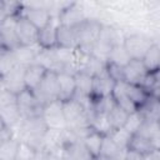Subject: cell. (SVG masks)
I'll return each instance as SVG.
<instances>
[{
    "label": "cell",
    "instance_id": "obj_42",
    "mask_svg": "<svg viewBox=\"0 0 160 160\" xmlns=\"http://www.w3.org/2000/svg\"><path fill=\"white\" fill-rule=\"evenodd\" d=\"M159 125H160V121H159Z\"/></svg>",
    "mask_w": 160,
    "mask_h": 160
},
{
    "label": "cell",
    "instance_id": "obj_29",
    "mask_svg": "<svg viewBox=\"0 0 160 160\" xmlns=\"http://www.w3.org/2000/svg\"><path fill=\"white\" fill-rule=\"evenodd\" d=\"M128 149H131V150H135V151H139V152L146 155V154L151 152L152 150H155V146L150 139H148L140 134H134L130 139Z\"/></svg>",
    "mask_w": 160,
    "mask_h": 160
},
{
    "label": "cell",
    "instance_id": "obj_5",
    "mask_svg": "<svg viewBox=\"0 0 160 160\" xmlns=\"http://www.w3.org/2000/svg\"><path fill=\"white\" fill-rule=\"evenodd\" d=\"M18 108L22 119L41 116L44 111V105L38 100L34 91L29 89H25L18 95Z\"/></svg>",
    "mask_w": 160,
    "mask_h": 160
},
{
    "label": "cell",
    "instance_id": "obj_22",
    "mask_svg": "<svg viewBox=\"0 0 160 160\" xmlns=\"http://www.w3.org/2000/svg\"><path fill=\"white\" fill-rule=\"evenodd\" d=\"M46 71L48 70L44 66H41L36 62L28 66L25 70V86H26V89L34 91L40 85V82L42 81Z\"/></svg>",
    "mask_w": 160,
    "mask_h": 160
},
{
    "label": "cell",
    "instance_id": "obj_1",
    "mask_svg": "<svg viewBox=\"0 0 160 160\" xmlns=\"http://www.w3.org/2000/svg\"><path fill=\"white\" fill-rule=\"evenodd\" d=\"M48 126L42 119V116L24 119L21 124L15 129V136L21 141L29 144L39 152L42 151V141L44 136L48 131Z\"/></svg>",
    "mask_w": 160,
    "mask_h": 160
},
{
    "label": "cell",
    "instance_id": "obj_11",
    "mask_svg": "<svg viewBox=\"0 0 160 160\" xmlns=\"http://www.w3.org/2000/svg\"><path fill=\"white\" fill-rule=\"evenodd\" d=\"M25 70H26L25 66L18 65L8 75H5L4 78H0L1 88L14 92L15 95H19L21 91H24L26 89V86H25Z\"/></svg>",
    "mask_w": 160,
    "mask_h": 160
},
{
    "label": "cell",
    "instance_id": "obj_33",
    "mask_svg": "<svg viewBox=\"0 0 160 160\" xmlns=\"http://www.w3.org/2000/svg\"><path fill=\"white\" fill-rule=\"evenodd\" d=\"M114 142H116L120 148H124V149H128L129 148V142H130V139H131V134L129 131H126L124 128L121 129H116V130H111L110 134L108 135Z\"/></svg>",
    "mask_w": 160,
    "mask_h": 160
},
{
    "label": "cell",
    "instance_id": "obj_21",
    "mask_svg": "<svg viewBox=\"0 0 160 160\" xmlns=\"http://www.w3.org/2000/svg\"><path fill=\"white\" fill-rule=\"evenodd\" d=\"M22 120L24 119H22V116L20 114V110L18 108V102L11 104V105L0 106V121L6 124L8 126L12 128L14 131L21 124Z\"/></svg>",
    "mask_w": 160,
    "mask_h": 160
},
{
    "label": "cell",
    "instance_id": "obj_2",
    "mask_svg": "<svg viewBox=\"0 0 160 160\" xmlns=\"http://www.w3.org/2000/svg\"><path fill=\"white\" fill-rule=\"evenodd\" d=\"M102 26L104 25L100 21L94 19H86L84 22L76 26L78 40H79L78 50L80 52H82L84 55H91L92 49L100 38Z\"/></svg>",
    "mask_w": 160,
    "mask_h": 160
},
{
    "label": "cell",
    "instance_id": "obj_31",
    "mask_svg": "<svg viewBox=\"0 0 160 160\" xmlns=\"http://www.w3.org/2000/svg\"><path fill=\"white\" fill-rule=\"evenodd\" d=\"M130 60L131 59H130L129 54L126 52V50H125L122 44H116L112 48V50H111V52H110V55L108 58V61L115 62V64H118L120 66H124V68L130 62Z\"/></svg>",
    "mask_w": 160,
    "mask_h": 160
},
{
    "label": "cell",
    "instance_id": "obj_43",
    "mask_svg": "<svg viewBox=\"0 0 160 160\" xmlns=\"http://www.w3.org/2000/svg\"><path fill=\"white\" fill-rule=\"evenodd\" d=\"M16 160H19V159H16Z\"/></svg>",
    "mask_w": 160,
    "mask_h": 160
},
{
    "label": "cell",
    "instance_id": "obj_38",
    "mask_svg": "<svg viewBox=\"0 0 160 160\" xmlns=\"http://www.w3.org/2000/svg\"><path fill=\"white\" fill-rule=\"evenodd\" d=\"M125 160H145V155L139 152V151L128 149L126 150V155H125Z\"/></svg>",
    "mask_w": 160,
    "mask_h": 160
},
{
    "label": "cell",
    "instance_id": "obj_4",
    "mask_svg": "<svg viewBox=\"0 0 160 160\" xmlns=\"http://www.w3.org/2000/svg\"><path fill=\"white\" fill-rule=\"evenodd\" d=\"M38 100L45 106L49 102L59 100V84H58V72L46 71L40 85L34 90Z\"/></svg>",
    "mask_w": 160,
    "mask_h": 160
},
{
    "label": "cell",
    "instance_id": "obj_19",
    "mask_svg": "<svg viewBox=\"0 0 160 160\" xmlns=\"http://www.w3.org/2000/svg\"><path fill=\"white\" fill-rule=\"evenodd\" d=\"M40 50H41L40 46L36 44V45H32V46H20L16 50H14L12 54L15 56V60H16L18 65L28 68V66L35 64L38 54L40 52Z\"/></svg>",
    "mask_w": 160,
    "mask_h": 160
},
{
    "label": "cell",
    "instance_id": "obj_3",
    "mask_svg": "<svg viewBox=\"0 0 160 160\" xmlns=\"http://www.w3.org/2000/svg\"><path fill=\"white\" fill-rule=\"evenodd\" d=\"M48 5V2H22V10L19 16H24L40 30L52 20Z\"/></svg>",
    "mask_w": 160,
    "mask_h": 160
},
{
    "label": "cell",
    "instance_id": "obj_41",
    "mask_svg": "<svg viewBox=\"0 0 160 160\" xmlns=\"http://www.w3.org/2000/svg\"><path fill=\"white\" fill-rule=\"evenodd\" d=\"M99 160H106V159H102V158H99Z\"/></svg>",
    "mask_w": 160,
    "mask_h": 160
},
{
    "label": "cell",
    "instance_id": "obj_13",
    "mask_svg": "<svg viewBox=\"0 0 160 160\" xmlns=\"http://www.w3.org/2000/svg\"><path fill=\"white\" fill-rule=\"evenodd\" d=\"M115 86V81L110 79L106 71L94 76L92 80V91L90 99H101L106 96H111L112 90Z\"/></svg>",
    "mask_w": 160,
    "mask_h": 160
},
{
    "label": "cell",
    "instance_id": "obj_10",
    "mask_svg": "<svg viewBox=\"0 0 160 160\" xmlns=\"http://www.w3.org/2000/svg\"><path fill=\"white\" fill-rule=\"evenodd\" d=\"M16 18H8L0 22V42L2 51H14L21 46L15 32Z\"/></svg>",
    "mask_w": 160,
    "mask_h": 160
},
{
    "label": "cell",
    "instance_id": "obj_34",
    "mask_svg": "<svg viewBox=\"0 0 160 160\" xmlns=\"http://www.w3.org/2000/svg\"><path fill=\"white\" fill-rule=\"evenodd\" d=\"M142 122H144V118H142V115L140 114V111L136 110V111L129 114L124 129H125L126 131H129L131 135H134V134L138 132V130L140 129V126L142 125Z\"/></svg>",
    "mask_w": 160,
    "mask_h": 160
},
{
    "label": "cell",
    "instance_id": "obj_23",
    "mask_svg": "<svg viewBox=\"0 0 160 160\" xmlns=\"http://www.w3.org/2000/svg\"><path fill=\"white\" fill-rule=\"evenodd\" d=\"M142 64L149 74H160V45L154 42L142 59Z\"/></svg>",
    "mask_w": 160,
    "mask_h": 160
},
{
    "label": "cell",
    "instance_id": "obj_37",
    "mask_svg": "<svg viewBox=\"0 0 160 160\" xmlns=\"http://www.w3.org/2000/svg\"><path fill=\"white\" fill-rule=\"evenodd\" d=\"M0 122H1V121H0ZM14 136H15L14 129L10 128V126H8L6 124L1 122V125H0V142H4V141H6V140H10V139H12Z\"/></svg>",
    "mask_w": 160,
    "mask_h": 160
},
{
    "label": "cell",
    "instance_id": "obj_32",
    "mask_svg": "<svg viewBox=\"0 0 160 160\" xmlns=\"http://www.w3.org/2000/svg\"><path fill=\"white\" fill-rule=\"evenodd\" d=\"M18 66L12 51H0V78L8 75L14 68Z\"/></svg>",
    "mask_w": 160,
    "mask_h": 160
},
{
    "label": "cell",
    "instance_id": "obj_24",
    "mask_svg": "<svg viewBox=\"0 0 160 160\" xmlns=\"http://www.w3.org/2000/svg\"><path fill=\"white\" fill-rule=\"evenodd\" d=\"M144 120L148 121H160V98L150 95L146 102L139 109Z\"/></svg>",
    "mask_w": 160,
    "mask_h": 160
},
{
    "label": "cell",
    "instance_id": "obj_40",
    "mask_svg": "<svg viewBox=\"0 0 160 160\" xmlns=\"http://www.w3.org/2000/svg\"><path fill=\"white\" fill-rule=\"evenodd\" d=\"M59 160H74L71 158H59Z\"/></svg>",
    "mask_w": 160,
    "mask_h": 160
},
{
    "label": "cell",
    "instance_id": "obj_20",
    "mask_svg": "<svg viewBox=\"0 0 160 160\" xmlns=\"http://www.w3.org/2000/svg\"><path fill=\"white\" fill-rule=\"evenodd\" d=\"M126 150L124 148H120L116 142H114L108 135L104 136L102 146H101V152L100 158L106 159V160H125Z\"/></svg>",
    "mask_w": 160,
    "mask_h": 160
},
{
    "label": "cell",
    "instance_id": "obj_16",
    "mask_svg": "<svg viewBox=\"0 0 160 160\" xmlns=\"http://www.w3.org/2000/svg\"><path fill=\"white\" fill-rule=\"evenodd\" d=\"M124 74L126 82L136 84V85H141L145 78L149 75L148 70L142 64V60H134V59H131L130 62L124 68Z\"/></svg>",
    "mask_w": 160,
    "mask_h": 160
},
{
    "label": "cell",
    "instance_id": "obj_27",
    "mask_svg": "<svg viewBox=\"0 0 160 160\" xmlns=\"http://www.w3.org/2000/svg\"><path fill=\"white\" fill-rule=\"evenodd\" d=\"M74 76H75V81H76V94L90 98L91 91H92V80H94V78L84 70L78 71Z\"/></svg>",
    "mask_w": 160,
    "mask_h": 160
},
{
    "label": "cell",
    "instance_id": "obj_14",
    "mask_svg": "<svg viewBox=\"0 0 160 160\" xmlns=\"http://www.w3.org/2000/svg\"><path fill=\"white\" fill-rule=\"evenodd\" d=\"M59 26V20L58 18H52L49 25L39 30V36H38V45L40 49L44 50H51L58 48L56 42V31Z\"/></svg>",
    "mask_w": 160,
    "mask_h": 160
},
{
    "label": "cell",
    "instance_id": "obj_6",
    "mask_svg": "<svg viewBox=\"0 0 160 160\" xmlns=\"http://www.w3.org/2000/svg\"><path fill=\"white\" fill-rule=\"evenodd\" d=\"M119 44L116 41V32L115 30H112L111 28L109 26H102V30H101V34H100V38L99 40L96 41L94 49H92V52H91V56L106 62L108 61V58L112 50V48Z\"/></svg>",
    "mask_w": 160,
    "mask_h": 160
},
{
    "label": "cell",
    "instance_id": "obj_9",
    "mask_svg": "<svg viewBox=\"0 0 160 160\" xmlns=\"http://www.w3.org/2000/svg\"><path fill=\"white\" fill-rule=\"evenodd\" d=\"M15 32L21 46H32L38 44L39 29L34 26L24 16H18L15 20Z\"/></svg>",
    "mask_w": 160,
    "mask_h": 160
},
{
    "label": "cell",
    "instance_id": "obj_35",
    "mask_svg": "<svg viewBox=\"0 0 160 160\" xmlns=\"http://www.w3.org/2000/svg\"><path fill=\"white\" fill-rule=\"evenodd\" d=\"M105 71L110 76V79L114 80L115 82L125 81L124 66H120V65H118L115 62H111V61H106V64H105Z\"/></svg>",
    "mask_w": 160,
    "mask_h": 160
},
{
    "label": "cell",
    "instance_id": "obj_26",
    "mask_svg": "<svg viewBox=\"0 0 160 160\" xmlns=\"http://www.w3.org/2000/svg\"><path fill=\"white\" fill-rule=\"evenodd\" d=\"M126 94L130 98V100L132 101V104L136 106V109L139 110L145 102L146 100L150 98V94L141 86V85H136V84H129L126 82Z\"/></svg>",
    "mask_w": 160,
    "mask_h": 160
},
{
    "label": "cell",
    "instance_id": "obj_8",
    "mask_svg": "<svg viewBox=\"0 0 160 160\" xmlns=\"http://www.w3.org/2000/svg\"><path fill=\"white\" fill-rule=\"evenodd\" d=\"M41 116L49 129H56V130L68 129L62 110V102L60 100H55L52 102L46 104L44 106V111Z\"/></svg>",
    "mask_w": 160,
    "mask_h": 160
},
{
    "label": "cell",
    "instance_id": "obj_7",
    "mask_svg": "<svg viewBox=\"0 0 160 160\" xmlns=\"http://www.w3.org/2000/svg\"><path fill=\"white\" fill-rule=\"evenodd\" d=\"M152 44L154 42L151 39L141 34L129 35L124 39V42H122L130 59H134V60H142Z\"/></svg>",
    "mask_w": 160,
    "mask_h": 160
},
{
    "label": "cell",
    "instance_id": "obj_17",
    "mask_svg": "<svg viewBox=\"0 0 160 160\" xmlns=\"http://www.w3.org/2000/svg\"><path fill=\"white\" fill-rule=\"evenodd\" d=\"M59 84V100L61 102L71 100L76 94V81L72 74L59 72L58 74Z\"/></svg>",
    "mask_w": 160,
    "mask_h": 160
},
{
    "label": "cell",
    "instance_id": "obj_39",
    "mask_svg": "<svg viewBox=\"0 0 160 160\" xmlns=\"http://www.w3.org/2000/svg\"><path fill=\"white\" fill-rule=\"evenodd\" d=\"M145 160H160V149H155L145 155Z\"/></svg>",
    "mask_w": 160,
    "mask_h": 160
},
{
    "label": "cell",
    "instance_id": "obj_15",
    "mask_svg": "<svg viewBox=\"0 0 160 160\" xmlns=\"http://www.w3.org/2000/svg\"><path fill=\"white\" fill-rule=\"evenodd\" d=\"M56 42H58V48L76 50L79 46L76 28L59 24L58 31H56Z\"/></svg>",
    "mask_w": 160,
    "mask_h": 160
},
{
    "label": "cell",
    "instance_id": "obj_28",
    "mask_svg": "<svg viewBox=\"0 0 160 160\" xmlns=\"http://www.w3.org/2000/svg\"><path fill=\"white\" fill-rule=\"evenodd\" d=\"M19 146L20 139L16 136L4 142H0V160H16Z\"/></svg>",
    "mask_w": 160,
    "mask_h": 160
},
{
    "label": "cell",
    "instance_id": "obj_36",
    "mask_svg": "<svg viewBox=\"0 0 160 160\" xmlns=\"http://www.w3.org/2000/svg\"><path fill=\"white\" fill-rule=\"evenodd\" d=\"M39 155H40V152L38 150H35L32 146H30L29 144L20 140V146H19V152H18L16 159H19V160H38Z\"/></svg>",
    "mask_w": 160,
    "mask_h": 160
},
{
    "label": "cell",
    "instance_id": "obj_30",
    "mask_svg": "<svg viewBox=\"0 0 160 160\" xmlns=\"http://www.w3.org/2000/svg\"><path fill=\"white\" fill-rule=\"evenodd\" d=\"M128 116H129V112H126L124 109H121L120 106H118L115 104L114 108L108 112V120H109L111 130L124 128L125 122L128 120Z\"/></svg>",
    "mask_w": 160,
    "mask_h": 160
},
{
    "label": "cell",
    "instance_id": "obj_25",
    "mask_svg": "<svg viewBox=\"0 0 160 160\" xmlns=\"http://www.w3.org/2000/svg\"><path fill=\"white\" fill-rule=\"evenodd\" d=\"M102 141H104V135L100 134V132H98V131H95V130H90V131L82 138V144H84L85 149H86L95 159H99V158H100Z\"/></svg>",
    "mask_w": 160,
    "mask_h": 160
},
{
    "label": "cell",
    "instance_id": "obj_12",
    "mask_svg": "<svg viewBox=\"0 0 160 160\" xmlns=\"http://www.w3.org/2000/svg\"><path fill=\"white\" fill-rule=\"evenodd\" d=\"M58 20H59V24L61 25L76 28L81 22H84L86 18L82 11V8L78 2H69L68 6H65L59 14Z\"/></svg>",
    "mask_w": 160,
    "mask_h": 160
},
{
    "label": "cell",
    "instance_id": "obj_18",
    "mask_svg": "<svg viewBox=\"0 0 160 160\" xmlns=\"http://www.w3.org/2000/svg\"><path fill=\"white\" fill-rule=\"evenodd\" d=\"M115 104L118 106H120L121 109H124L126 112L131 114L134 111H136V106L132 104V101L130 100V98L126 94V81H120V82H115L112 94H111Z\"/></svg>",
    "mask_w": 160,
    "mask_h": 160
}]
</instances>
